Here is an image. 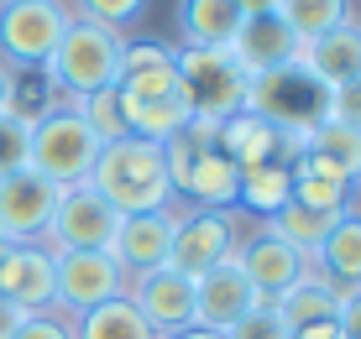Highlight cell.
I'll return each mask as SVG.
<instances>
[{
	"label": "cell",
	"mask_w": 361,
	"mask_h": 339,
	"mask_svg": "<svg viewBox=\"0 0 361 339\" xmlns=\"http://www.w3.org/2000/svg\"><path fill=\"white\" fill-rule=\"evenodd\" d=\"M90 188L116 215H157V209H173V198H178L163 141H142V136H121V141L99 146Z\"/></svg>",
	"instance_id": "obj_1"
},
{
	"label": "cell",
	"mask_w": 361,
	"mask_h": 339,
	"mask_svg": "<svg viewBox=\"0 0 361 339\" xmlns=\"http://www.w3.org/2000/svg\"><path fill=\"white\" fill-rule=\"evenodd\" d=\"M330 105H335V94L314 79V68L298 58V63H283V68H272V73L246 84L241 110H252V115L267 120L278 136H288L293 146H304L309 136L330 120Z\"/></svg>",
	"instance_id": "obj_2"
},
{
	"label": "cell",
	"mask_w": 361,
	"mask_h": 339,
	"mask_svg": "<svg viewBox=\"0 0 361 339\" xmlns=\"http://www.w3.org/2000/svg\"><path fill=\"white\" fill-rule=\"evenodd\" d=\"M121 53H126V37L116 27L68 16V32L58 37V47H53V58H47L42 73H47V84H53V94L84 99V94H99V89H116Z\"/></svg>",
	"instance_id": "obj_3"
},
{
	"label": "cell",
	"mask_w": 361,
	"mask_h": 339,
	"mask_svg": "<svg viewBox=\"0 0 361 339\" xmlns=\"http://www.w3.org/2000/svg\"><path fill=\"white\" fill-rule=\"evenodd\" d=\"M94 157H99L94 131L73 115L68 105H53V110H42V115L32 120L27 167L37 172V178H47L53 188H79V183H90Z\"/></svg>",
	"instance_id": "obj_4"
},
{
	"label": "cell",
	"mask_w": 361,
	"mask_h": 339,
	"mask_svg": "<svg viewBox=\"0 0 361 339\" xmlns=\"http://www.w3.org/2000/svg\"><path fill=\"white\" fill-rule=\"evenodd\" d=\"M173 68H178V84L189 94L194 115L226 120L246 105V73L235 68L226 47H173Z\"/></svg>",
	"instance_id": "obj_5"
},
{
	"label": "cell",
	"mask_w": 361,
	"mask_h": 339,
	"mask_svg": "<svg viewBox=\"0 0 361 339\" xmlns=\"http://www.w3.org/2000/svg\"><path fill=\"white\" fill-rule=\"evenodd\" d=\"M63 32H68L63 0H6L0 6V53L11 68H47Z\"/></svg>",
	"instance_id": "obj_6"
},
{
	"label": "cell",
	"mask_w": 361,
	"mask_h": 339,
	"mask_svg": "<svg viewBox=\"0 0 361 339\" xmlns=\"http://www.w3.org/2000/svg\"><path fill=\"white\" fill-rule=\"evenodd\" d=\"M235 250H241V224H235V209H189V215H178L168 267L183 271V277H204V271L235 261Z\"/></svg>",
	"instance_id": "obj_7"
},
{
	"label": "cell",
	"mask_w": 361,
	"mask_h": 339,
	"mask_svg": "<svg viewBox=\"0 0 361 339\" xmlns=\"http://www.w3.org/2000/svg\"><path fill=\"white\" fill-rule=\"evenodd\" d=\"M116 230H121V215L90 183H79V188H63V193H58V209H53V224H47L42 245L53 250V256H63V250H110Z\"/></svg>",
	"instance_id": "obj_8"
},
{
	"label": "cell",
	"mask_w": 361,
	"mask_h": 339,
	"mask_svg": "<svg viewBox=\"0 0 361 339\" xmlns=\"http://www.w3.org/2000/svg\"><path fill=\"white\" fill-rule=\"evenodd\" d=\"M53 282H58V308H68L73 319L90 313L110 298H126V271L110 261V250H63L53 267Z\"/></svg>",
	"instance_id": "obj_9"
},
{
	"label": "cell",
	"mask_w": 361,
	"mask_h": 339,
	"mask_svg": "<svg viewBox=\"0 0 361 339\" xmlns=\"http://www.w3.org/2000/svg\"><path fill=\"white\" fill-rule=\"evenodd\" d=\"M58 193L47 178H37L32 167L0 178V241L6 245H37L53 224V209H58Z\"/></svg>",
	"instance_id": "obj_10"
},
{
	"label": "cell",
	"mask_w": 361,
	"mask_h": 339,
	"mask_svg": "<svg viewBox=\"0 0 361 339\" xmlns=\"http://www.w3.org/2000/svg\"><path fill=\"white\" fill-rule=\"evenodd\" d=\"M235 267L246 271V282H252V293L262 298V303H278L288 287H298L304 277H314V261L298 256L293 245H283L278 235L257 230V235H241V250H235Z\"/></svg>",
	"instance_id": "obj_11"
},
{
	"label": "cell",
	"mask_w": 361,
	"mask_h": 339,
	"mask_svg": "<svg viewBox=\"0 0 361 339\" xmlns=\"http://www.w3.org/2000/svg\"><path fill=\"white\" fill-rule=\"evenodd\" d=\"M173 230H178V209H157V215H121V230L110 241V261L126 271V282L147 277V271L168 267Z\"/></svg>",
	"instance_id": "obj_12"
},
{
	"label": "cell",
	"mask_w": 361,
	"mask_h": 339,
	"mask_svg": "<svg viewBox=\"0 0 361 339\" xmlns=\"http://www.w3.org/2000/svg\"><path fill=\"white\" fill-rule=\"evenodd\" d=\"M126 298L142 308V319L163 339L194 329V277H183V271L157 267V271H147V277H136L126 287Z\"/></svg>",
	"instance_id": "obj_13"
},
{
	"label": "cell",
	"mask_w": 361,
	"mask_h": 339,
	"mask_svg": "<svg viewBox=\"0 0 361 339\" xmlns=\"http://www.w3.org/2000/svg\"><path fill=\"white\" fill-rule=\"evenodd\" d=\"M226 53L235 58V68L252 84V79H262V73L283 68V63H298L304 42H298V32L283 16H252V21H241V32H235V42Z\"/></svg>",
	"instance_id": "obj_14"
},
{
	"label": "cell",
	"mask_w": 361,
	"mask_h": 339,
	"mask_svg": "<svg viewBox=\"0 0 361 339\" xmlns=\"http://www.w3.org/2000/svg\"><path fill=\"white\" fill-rule=\"evenodd\" d=\"M257 303H262V298L252 293V282H246V271L235 267V261L204 271V277H194V324H199V329L226 334L231 324L246 319Z\"/></svg>",
	"instance_id": "obj_15"
},
{
	"label": "cell",
	"mask_w": 361,
	"mask_h": 339,
	"mask_svg": "<svg viewBox=\"0 0 361 339\" xmlns=\"http://www.w3.org/2000/svg\"><path fill=\"white\" fill-rule=\"evenodd\" d=\"M215 146L226 152L235 167H262V162H288L293 167V157H298V146L288 141V136H278L267 120H257L252 110H235V115L220 120V131H215Z\"/></svg>",
	"instance_id": "obj_16"
},
{
	"label": "cell",
	"mask_w": 361,
	"mask_h": 339,
	"mask_svg": "<svg viewBox=\"0 0 361 339\" xmlns=\"http://www.w3.org/2000/svg\"><path fill=\"white\" fill-rule=\"evenodd\" d=\"M298 58L314 68V79L325 84L330 94L361 84V21H341V27L319 32L314 42H304V53H298Z\"/></svg>",
	"instance_id": "obj_17"
},
{
	"label": "cell",
	"mask_w": 361,
	"mask_h": 339,
	"mask_svg": "<svg viewBox=\"0 0 361 339\" xmlns=\"http://www.w3.org/2000/svg\"><path fill=\"white\" fill-rule=\"evenodd\" d=\"M58 256L42 241L37 245H16V261H11V277H6V303L16 313H53L58 308V282H53Z\"/></svg>",
	"instance_id": "obj_18"
},
{
	"label": "cell",
	"mask_w": 361,
	"mask_h": 339,
	"mask_svg": "<svg viewBox=\"0 0 361 339\" xmlns=\"http://www.w3.org/2000/svg\"><path fill=\"white\" fill-rule=\"evenodd\" d=\"M314 277H325L330 287H356L361 282V215L356 209H345L325 230V241L314 250Z\"/></svg>",
	"instance_id": "obj_19"
},
{
	"label": "cell",
	"mask_w": 361,
	"mask_h": 339,
	"mask_svg": "<svg viewBox=\"0 0 361 339\" xmlns=\"http://www.w3.org/2000/svg\"><path fill=\"white\" fill-rule=\"evenodd\" d=\"M235 0H178V37L183 47H231L241 32Z\"/></svg>",
	"instance_id": "obj_20"
},
{
	"label": "cell",
	"mask_w": 361,
	"mask_h": 339,
	"mask_svg": "<svg viewBox=\"0 0 361 339\" xmlns=\"http://www.w3.org/2000/svg\"><path fill=\"white\" fill-rule=\"evenodd\" d=\"M298 157L314 162V167H325V172H335V178H345V183H356V172H361V125L325 120L304 146H298Z\"/></svg>",
	"instance_id": "obj_21"
},
{
	"label": "cell",
	"mask_w": 361,
	"mask_h": 339,
	"mask_svg": "<svg viewBox=\"0 0 361 339\" xmlns=\"http://www.w3.org/2000/svg\"><path fill=\"white\" fill-rule=\"evenodd\" d=\"M68 329H73V339H163L142 319V308H136L131 298H110V303L79 313Z\"/></svg>",
	"instance_id": "obj_22"
},
{
	"label": "cell",
	"mask_w": 361,
	"mask_h": 339,
	"mask_svg": "<svg viewBox=\"0 0 361 339\" xmlns=\"http://www.w3.org/2000/svg\"><path fill=\"white\" fill-rule=\"evenodd\" d=\"M272 308L283 313L288 329H304V324H335V319H341V293H335L325 277H304L298 287H288Z\"/></svg>",
	"instance_id": "obj_23"
},
{
	"label": "cell",
	"mask_w": 361,
	"mask_h": 339,
	"mask_svg": "<svg viewBox=\"0 0 361 339\" xmlns=\"http://www.w3.org/2000/svg\"><path fill=\"white\" fill-rule=\"evenodd\" d=\"M288 198H293V167L288 162H262V167L241 172V198H235V209H252V215L272 219Z\"/></svg>",
	"instance_id": "obj_24"
},
{
	"label": "cell",
	"mask_w": 361,
	"mask_h": 339,
	"mask_svg": "<svg viewBox=\"0 0 361 339\" xmlns=\"http://www.w3.org/2000/svg\"><path fill=\"white\" fill-rule=\"evenodd\" d=\"M345 198H351V183L345 178H335V172L314 167V162L293 157V204L314 209V215H345V209H351Z\"/></svg>",
	"instance_id": "obj_25"
},
{
	"label": "cell",
	"mask_w": 361,
	"mask_h": 339,
	"mask_svg": "<svg viewBox=\"0 0 361 339\" xmlns=\"http://www.w3.org/2000/svg\"><path fill=\"white\" fill-rule=\"evenodd\" d=\"M335 219H341V215H314V209H304V204H293V198H288V204H283L278 215L262 224V230L278 235L283 245H293L298 256L314 261V250H319V241H325V230H330Z\"/></svg>",
	"instance_id": "obj_26"
},
{
	"label": "cell",
	"mask_w": 361,
	"mask_h": 339,
	"mask_svg": "<svg viewBox=\"0 0 361 339\" xmlns=\"http://www.w3.org/2000/svg\"><path fill=\"white\" fill-rule=\"evenodd\" d=\"M278 16L298 32V42H314L319 32H330V27H341V21H351V0H283Z\"/></svg>",
	"instance_id": "obj_27"
},
{
	"label": "cell",
	"mask_w": 361,
	"mask_h": 339,
	"mask_svg": "<svg viewBox=\"0 0 361 339\" xmlns=\"http://www.w3.org/2000/svg\"><path fill=\"white\" fill-rule=\"evenodd\" d=\"M63 105L94 131L99 146L126 136V115H121V94H116V89H99V94H84V99H63Z\"/></svg>",
	"instance_id": "obj_28"
},
{
	"label": "cell",
	"mask_w": 361,
	"mask_h": 339,
	"mask_svg": "<svg viewBox=\"0 0 361 339\" xmlns=\"http://www.w3.org/2000/svg\"><path fill=\"white\" fill-rule=\"evenodd\" d=\"M27 146H32V120L0 110V178L27 167Z\"/></svg>",
	"instance_id": "obj_29"
},
{
	"label": "cell",
	"mask_w": 361,
	"mask_h": 339,
	"mask_svg": "<svg viewBox=\"0 0 361 339\" xmlns=\"http://www.w3.org/2000/svg\"><path fill=\"white\" fill-rule=\"evenodd\" d=\"M226 339H293V329L283 324V313L272 308V303H257L246 319H235L231 329H226Z\"/></svg>",
	"instance_id": "obj_30"
},
{
	"label": "cell",
	"mask_w": 361,
	"mask_h": 339,
	"mask_svg": "<svg viewBox=\"0 0 361 339\" xmlns=\"http://www.w3.org/2000/svg\"><path fill=\"white\" fill-rule=\"evenodd\" d=\"M142 6L147 0H73V11L68 16H84V21H99V27H126V21L142 16Z\"/></svg>",
	"instance_id": "obj_31"
},
{
	"label": "cell",
	"mask_w": 361,
	"mask_h": 339,
	"mask_svg": "<svg viewBox=\"0 0 361 339\" xmlns=\"http://www.w3.org/2000/svg\"><path fill=\"white\" fill-rule=\"evenodd\" d=\"M6 339H73L68 319H53V313H27Z\"/></svg>",
	"instance_id": "obj_32"
},
{
	"label": "cell",
	"mask_w": 361,
	"mask_h": 339,
	"mask_svg": "<svg viewBox=\"0 0 361 339\" xmlns=\"http://www.w3.org/2000/svg\"><path fill=\"white\" fill-rule=\"evenodd\" d=\"M335 293H341V334L345 339H361V282L356 287H335Z\"/></svg>",
	"instance_id": "obj_33"
},
{
	"label": "cell",
	"mask_w": 361,
	"mask_h": 339,
	"mask_svg": "<svg viewBox=\"0 0 361 339\" xmlns=\"http://www.w3.org/2000/svg\"><path fill=\"white\" fill-rule=\"evenodd\" d=\"M235 11H241L246 21H252V16H278L283 0H235Z\"/></svg>",
	"instance_id": "obj_34"
},
{
	"label": "cell",
	"mask_w": 361,
	"mask_h": 339,
	"mask_svg": "<svg viewBox=\"0 0 361 339\" xmlns=\"http://www.w3.org/2000/svg\"><path fill=\"white\" fill-rule=\"evenodd\" d=\"M21 319H27V313H16V308H11V303H6V298H0V339H6L11 329H16V324H21Z\"/></svg>",
	"instance_id": "obj_35"
},
{
	"label": "cell",
	"mask_w": 361,
	"mask_h": 339,
	"mask_svg": "<svg viewBox=\"0 0 361 339\" xmlns=\"http://www.w3.org/2000/svg\"><path fill=\"white\" fill-rule=\"evenodd\" d=\"M173 339H226V334H215V329H199V324H194V329H183V334H173Z\"/></svg>",
	"instance_id": "obj_36"
},
{
	"label": "cell",
	"mask_w": 361,
	"mask_h": 339,
	"mask_svg": "<svg viewBox=\"0 0 361 339\" xmlns=\"http://www.w3.org/2000/svg\"><path fill=\"white\" fill-rule=\"evenodd\" d=\"M0 105H6V68H0Z\"/></svg>",
	"instance_id": "obj_37"
},
{
	"label": "cell",
	"mask_w": 361,
	"mask_h": 339,
	"mask_svg": "<svg viewBox=\"0 0 361 339\" xmlns=\"http://www.w3.org/2000/svg\"><path fill=\"white\" fill-rule=\"evenodd\" d=\"M351 188H361V172H356V183H351Z\"/></svg>",
	"instance_id": "obj_38"
},
{
	"label": "cell",
	"mask_w": 361,
	"mask_h": 339,
	"mask_svg": "<svg viewBox=\"0 0 361 339\" xmlns=\"http://www.w3.org/2000/svg\"><path fill=\"white\" fill-rule=\"evenodd\" d=\"M0 6H6V0H0Z\"/></svg>",
	"instance_id": "obj_39"
}]
</instances>
